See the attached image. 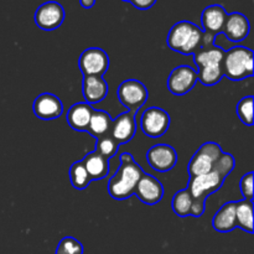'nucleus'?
<instances>
[{
    "instance_id": "31",
    "label": "nucleus",
    "mask_w": 254,
    "mask_h": 254,
    "mask_svg": "<svg viewBox=\"0 0 254 254\" xmlns=\"http://www.w3.org/2000/svg\"><path fill=\"white\" fill-rule=\"evenodd\" d=\"M158 0H130V4L139 10H148L155 5Z\"/></svg>"
},
{
    "instance_id": "16",
    "label": "nucleus",
    "mask_w": 254,
    "mask_h": 254,
    "mask_svg": "<svg viewBox=\"0 0 254 254\" xmlns=\"http://www.w3.org/2000/svg\"><path fill=\"white\" fill-rule=\"evenodd\" d=\"M251 24L245 14L232 12L227 15L221 34L225 35L231 42H241L250 35Z\"/></svg>"
},
{
    "instance_id": "13",
    "label": "nucleus",
    "mask_w": 254,
    "mask_h": 254,
    "mask_svg": "<svg viewBox=\"0 0 254 254\" xmlns=\"http://www.w3.org/2000/svg\"><path fill=\"white\" fill-rule=\"evenodd\" d=\"M134 193L141 202L146 205H156L161 201L164 196V186L156 178L150 174L143 173L139 179Z\"/></svg>"
},
{
    "instance_id": "22",
    "label": "nucleus",
    "mask_w": 254,
    "mask_h": 254,
    "mask_svg": "<svg viewBox=\"0 0 254 254\" xmlns=\"http://www.w3.org/2000/svg\"><path fill=\"white\" fill-rule=\"evenodd\" d=\"M112 122H113V119H112L111 114L107 113L106 111L93 109L87 131H88L94 139L108 135V134L111 133Z\"/></svg>"
},
{
    "instance_id": "24",
    "label": "nucleus",
    "mask_w": 254,
    "mask_h": 254,
    "mask_svg": "<svg viewBox=\"0 0 254 254\" xmlns=\"http://www.w3.org/2000/svg\"><path fill=\"white\" fill-rule=\"evenodd\" d=\"M191 205H192V196L189 192L188 189L178 191L171 201V208L181 218L190 216Z\"/></svg>"
},
{
    "instance_id": "1",
    "label": "nucleus",
    "mask_w": 254,
    "mask_h": 254,
    "mask_svg": "<svg viewBox=\"0 0 254 254\" xmlns=\"http://www.w3.org/2000/svg\"><path fill=\"white\" fill-rule=\"evenodd\" d=\"M119 159H121V165L109 180L108 193L114 200L123 201L134 195L136 184L144 171L141 170L140 165L134 160L131 154L122 153Z\"/></svg>"
},
{
    "instance_id": "7",
    "label": "nucleus",
    "mask_w": 254,
    "mask_h": 254,
    "mask_svg": "<svg viewBox=\"0 0 254 254\" xmlns=\"http://www.w3.org/2000/svg\"><path fill=\"white\" fill-rule=\"evenodd\" d=\"M170 127V116L159 107H150L144 111L140 118L141 131L149 138H160Z\"/></svg>"
},
{
    "instance_id": "28",
    "label": "nucleus",
    "mask_w": 254,
    "mask_h": 254,
    "mask_svg": "<svg viewBox=\"0 0 254 254\" xmlns=\"http://www.w3.org/2000/svg\"><path fill=\"white\" fill-rule=\"evenodd\" d=\"M237 116L243 124L253 126V96H247L238 102Z\"/></svg>"
},
{
    "instance_id": "14",
    "label": "nucleus",
    "mask_w": 254,
    "mask_h": 254,
    "mask_svg": "<svg viewBox=\"0 0 254 254\" xmlns=\"http://www.w3.org/2000/svg\"><path fill=\"white\" fill-rule=\"evenodd\" d=\"M32 112L41 121H54L64 113V104L55 94L41 93L32 103Z\"/></svg>"
},
{
    "instance_id": "30",
    "label": "nucleus",
    "mask_w": 254,
    "mask_h": 254,
    "mask_svg": "<svg viewBox=\"0 0 254 254\" xmlns=\"http://www.w3.org/2000/svg\"><path fill=\"white\" fill-rule=\"evenodd\" d=\"M253 176L254 174L251 171V173L243 175L242 179H241L240 189L245 200H253Z\"/></svg>"
},
{
    "instance_id": "6",
    "label": "nucleus",
    "mask_w": 254,
    "mask_h": 254,
    "mask_svg": "<svg viewBox=\"0 0 254 254\" xmlns=\"http://www.w3.org/2000/svg\"><path fill=\"white\" fill-rule=\"evenodd\" d=\"M118 99L128 112L131 113H138L139 109L146 103L148 101V89L145 84L141 83L138 79H126L122 82L118 87Z\"/></svg>"
},
{
    "instance_id": "18",
    "label": "nucleus",
    "mask_w": 254,
    "mask_h": 254,
    "mask_svg": "<svg viewBox=\"0 0 254 254\" xmlns=\"http://www.w3.org/2000/svg\"><path fill=\"white\" fill-rule=\"evenodd\" d=\"M227 15V11L222 5L213 4L207 6L201 14V24L203 27L202 31L211 32L216 36L220 35L222 32Z\"/></svg>"
},
{
    "instance_id": "33",
    "label": "nucleus",
    "mask_w": 254,
    "mask_h": 254,
    "mask_svg": "<svg viewBox=\"0 0 254 254\" xmlns=\"http://www.w3.org/2000/svg\"><path fill=\"white\" fill-rule=\"evenodd\" d=\"M123 1H129V2H130V0H123Z\"/></svg>"
},
{
    "instance_id": "27",
    "label": "nucleus",
    "mask_w": 254,
    "mask_h": 254,
    "mask_svg": "<svg viewBox=\"0 0 254 254\" xmlns=\"http://www.w3.org/2000/svg\"><path fill=\"white\" fill-rule=\"evenodd\" d=\"M236 168V160L233 158L232 154L228 153H222L220 155V158L215 161L213 164L212 171H216L221 178L225 180L231 173H232L233 169Z\"/></svg>"
},
{
    "instance_id": "10",
    "label": "nucleus",
    "mask_w": 254,
    "mask_h": 254,
    "mask_svg": "<svg viewBox=\"0 0 254 254\" xmlns=\"http://www.w3.org/2000/svg\"><path fill=\"white\" fill-rule=\"evenodd\" d=\"M34 20L35 24L44 31L59 29L64 20V6L57 1L44 2L35 11Z\"/></svg>"
},
{
    "instance_id": "21",
    "label": "nucleus",
    "mask_w": 254,
    "mask_h": 254,
    "mask_svg": "<svg viewBox=\"0 0 254 254\" xmlns=\"http://www.w3.org/2000/svg\"><path fill=\"white\" fill-rule=\"evenodd\" d=\"M84 168L88 173L91 181L102 180L107 178L109 174V160L102 156L101 154L97 153L96 150L88 153L83 159H82Z\"/></svg>"
},
{
    "instance_id": "8",
    "label": "nucleus",
    "mask_w": 254,
    "mask_h": 254,
    "mask_svg": "<svg viewBox=\"0 0 254 254\" xmlns=\"http://www.w3.org/2000/svg\"><path fill=\"white\" fill-rule=\"evenodd\" d=\"M78 67L84 76H101L108 71L109 56L99 47H89L81 54Z\"/></svg>"
},
{
    "instance_id": "32",
    "label": "nucleus",
    "mask_w": 254,
    "mask_h": 254,
    "mask_svg": "<svg viewBox=\"0 0 254 254\" xmlns=\"http://www.w3.org/2000/svg\"><path fill=\"white\" fill-rule=\"evenodd\" d=\"M79 4H81V6L84 7V9H91V7H93L94 4H96V0H79Z\"/></svg>"
},
{
    "instance_id": "11",
    "label": "nucleus",
    "mask_w": 254,
    "mask_h": 254,
    "mask_svg": "<svg viewBox=\"0 0 254 254\" xmlns=\"http://www.w3.org/2000/svg\"><path fill=\"white\" fill-rule=\"evenodd\" d=\"M197 82L196 69L188 64H181L174 68L169 74L168 88L175 96H185L192 91Z\"/></svg>"
},
{
    "instance_id": "3",
    "label": "nucleus",
    "mask_w": 254,
    "mask_h": 254,
    "mask_svg": "<svg viewBox=\"0 0 254 254\" xmlns=\"http://www.w3.org/2000/svg\"><path fill=\"white\" fill-rule=\"evenodd\" d=\"M202 29L193 22L183 20L174 25L168 35L166 44L173 51L183 55H195L201 49Z\"/></svg>"
},
{
    "instance_id": "15",
    "label": "nucleus",
    "mask_w": 254,
    "mask_h": 254,
    "mask_svg": "<svg viewBox=\"0 0 254 254\" xmlns=\"http://www.w3.org/2000/svg\"><path fill=\"white\" fill-rule=\"evenodd\" d=\"M136 133V121L135 113L131 112H124L119 114L116 119L112 122L111 136L119 144L129 143L134 138Z\"/></svg>"
},
{
    "instance_id": "9",
    "label": "nucleus",
    "mask_w": 254,
    "mask_h": 254,
    "mask_svg": "<svg viewBox=\"0 0 254 254\" xmlns=\"http://www.w3.org/2000/svg\"><path fill=\"white\" fill-rule=\"evenodd\" d=\"M223 183H225V180L216 171H211L205 175L190 178L188 190L193 200H200L206 202L208 196L222 188Z\"/></svg>"
},
{
    "instance_id": "4",
    "label": "nucleus",
    "mask_w": 254,
    "mask_h": 254,
    "mask_svg": "<svg viewBox=\"0 0 254 254\" xmlns=\"http://www.w3.org/2000/svg\"><path fill=\"white\" fill-rule=\"evenodd\" d=\"M254 54L246 46H235L225 51L222 59V73L231 81H242L252 77Z\"/></svg>"
},
{
    "instance_id": "29",
    "label": "nucleus",
    "mask_w": 254,
    "mask_h": 254,
    "mask_svg": "<svg viewBox=\"0 0 254 254\" xmlns=\"http://www.w3.org/2000/svg\"><path fill=\"white\" fill-rule=\"evenodd\" d=\"M55 254H83V246L73 237H64L60 241Z\"/></svg>"
},
{
    "instance_id": "23",
    "label": "nucleus",
    "mask_w": 254,
    "mask_h": 254,
    "mask_svg": "<svg viewBox=\"0 0 254 254\" xmlns=\"http://www.w3.org/2000/svg\"><path fill=\"white\" fill-rule=\"evenodd\" d=\"M236 222L237 227L253 233V202L250 200L236 201Z\"/></svg>"
},
{
    "instance_id": "20",
    "label": "nucleus",
    "mask_w": 254,
    "mask_h": 254,
    "mask_svg": "<svg viewBox=\"0 0 254 254\" xmlns=\"http://www.w3.org/2000/svg\"><path fill=\"white\" fill-rule=\"evenodd\" d=\"M213 230L220 233H228L237 228L236 222V201L226 202L212 218Z\"/></svg>"
},
{
    "instance_id": "12",
    "label": "nucleus",
    "mask_w": 254,
    "mask_h": 254,
    "mask_svg": "<svg viewBox=\"0 0 254 254\" xmlns=\"http://www.w3.org/2000/svg\"><path fill=\"white\" fill-rule=\"evenodd\" d=\"M146 160L153 170L159 173H168L178 164V153L168 144H156L146 153Z\"/></svg>"
},
{
    "instance_id": "19",
    "label": "nucleus",
    "mask_w": 254,
    "mask_h": 254,
    "mask_svg": "<svg viewBox=\"0 0 254 254\" xmlns=\"http://www.w3.org/2000/svg\"><path fill=\"white\" fill-rule=\"evenodd\" d=\"M92 112H93V108L91 104L86 102H78L71 106V108L67 112V123L73 130L87 131Z\"/></svg>"
},
{
    "instance_id": "25",
    "label": "nucleus",
    "mask_w": 254,
    "mask_h": 254,
    "mask_svg": "<svg viewBox=\"0 0 254 254\" xmlns=\"http://www.w3.org/2000/svg\"><path fill=\"white\" fill-rule=\"evenodd\" d=\"M69 180H71L72 186L76 190H86L88 188V185L91 184V179H89L88 173H87L82 160L76 161L71 165V168H69Z\"/></svg>"
},
{
    "instance_id": "5",
    "label": "nucleus",
    "mask_w": 254,
    "mask_h": 254,
    "mask_svg": "<svg viewBox=\"0 0 254 254\" xmlns=\"http://www.w3.org/2000/svg\"><path fill=\"white\" fill-rule=\"evenodd\" d=\"M222 153V149H221V146L217 143L207 141V143L202 144L198 148V150L193 154L190 163H189L188 170L190 178H195V176L205 175V174L211 173L213 164L220 158Z\"/></svg>"
},
{
    "instance_id": "17",
    "label": "nucleus",
    "mask_w": 254,
    "mask_h": 254,
    "mask_svg": "<svg viewBox=\"0 0 254 254\" xmlns=\"http://www.w3.org/2000/svg\"><path fill=\"white\" fill-rule=\"evenodd\" d=\"M108 83L101 76H84L82 81V94L86 103L97 104L108 96Z\"/></svg>"
},
{
    "instance_id": "2",
    "label": "nucleus",
    "mask_w": 254,
    "mask_h": 254,
    "mask_svg": "<svg viewBox=\"0 0 254 254\" xmlns=\"http://www.w3.org/2000/svg\"><path fill=\"white\" fill-rule=\"evenodd\" d=\"M225 50L212 45L202 47L193 55V62L197 66V81L203 86H215L222 79V59Z\"/></svg>"
},
{
    "instance_id": "26",
    "label": "nucleus",
    "mask_w": 254,
    "mask_h": 254,
    "mask_svg": "<svg viewBox=\"0 0 254 254\" xmlns=\"http://www.w3.org/2000/svg\"><path fill=\"white\" fill-rule=\"evenodd\" d=\"M119 144L111 136V134L96 139V151L106 159H112L117 154Z\"/></svg>"
}]
</instances>
